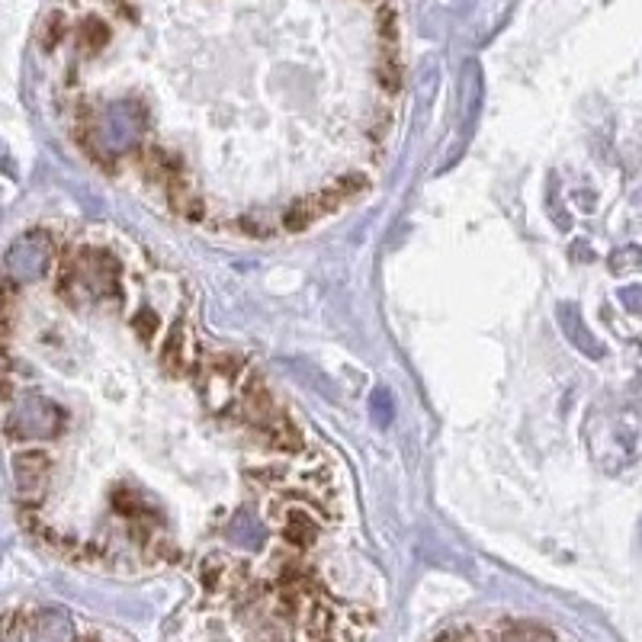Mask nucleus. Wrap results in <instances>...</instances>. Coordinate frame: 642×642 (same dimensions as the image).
Segmentation results:
<instances>
[{
    "label": "nucleus",
    "instance_id": "nucleus-8",
    "mask_svg": "<svg viewBox=\"0 0 642 642\" xmlns=\"http://www.w3.org/2000/svg\"><path fill=\"white\" fill-rule=\"evenodd\" d=\"M562 325H565V331L572 334V341H575V347H582L585 354H591V357H601L604 350H601V344L591 338V334L582 328V321H578V315H575V309L569 305V309H562Z\"/></svg>",
    "mask_w": 642,
    "mask_h": 642
},
{
    "label": "nucleus",
    "instance_id": "nucleus-7",
    "mask_svg": "<svg viewBox=\"0 0 642 642\" xmlns=\"http://www.w3.org/2000/svg\"><path fill=\"white\" fill-rule=\"evenodd\" d=\"M315 222H321V216H318L315 203L309 200V193H305L302 200L289 203V206L280 212V225H283V232H289V235L309 232V228H312Z\"/></svg>",
    "mask_w": 642,
    "mask_h": 642
},
{
    "label": "nucleus",
    "instance_id": "nucleus-11",
    "mask_svg": "<svg viewBox=\"0 0 642 642\" xmlns=\"http://www.w3.org/2000/svg\"><path fill=\"white\" fill-rule=\"evenodd\" d=\"M0 642H23V617L20 614L0 617Z\"/></svg>",
    "mask_w": 642,
    "mask_h": 642
},
{
    "label": "nucleus",
    "instance_id": "nucleus-10",
    "mask_svg": "<svg viewBox=\"0 0 642 642\" xmlns=\"http://www.w3.org/2000/svg\"><path fill=\"white\" fill-rule=\"evenodd\" d=\"M232 228H235V232H241L244 238H254V241L273 238V225L267 219H261V216H241V219L232 222Z\"/></svg>",
    "mask_w": 642,
    "mask_h": 642
},
{
    "label": "nucleus",
    "instance_id": "nucleus-9",
    "mask_svg": "<svg viewBox=\"0 0 642 642\" xmlns=\"http://www.w3.org/2000/svg\"><path fill=\"white\" fill-rule=\"evenodd\" d=\"M132 331H135V338H139V341L158 344V338L164 334V321L155 312H151V309H142V312L132 315Z\"/></svg>",
    "mask_w": 642,
    "mask_h": 642
},
{
    "label": "nucleus",
    "instance_id": "nucleus-1",
    "mask_svg": "<svg viewBox=\"0 0 642 642\" xmlns=\"http://www.w3.org/2000/svg\"><path fill=\"white\" fill-rule=\"evenodd\" d=\"M158 360L171 376L180 379H196L203 373V360H200V344H196L193 331L177 321L174 328H167L158 341Z\"/></svg>",
    "mask_w": 642,
    "mask_h": 642
},
{
    "label": "nucleus",
    "instance_id": "nucleus-5",
    "mask_svg": "<svg viewBox=\"0 0 642 642\" xmlns=\"http://www.w3.org/2000/svg\"><path fill=\"white\" fill-rule=\"evenodd\" d=\"M164 196H167V209H171L177 219H183V222H206L209 219V206H206L203 196L190 187V180H180V183H174V187H167Z\"/></svg>",
    "mask_w": 642,
    "mask_h": 642
},
{
    "label": "nucleus",
    "instance_id": "nucleus-4",
    "mask_svg": "<svg viewBox=\"0 0 642 642\" xmlns=\"http://www.w3.org/2000/svg\"><path fill=\"white\" fill-rule=\"evenodd\" d=\"M58 424H61V415L55 405H49L45 399H23L10 411L7 434L17 440H42L58 434Z\"/></svg>",
    "mask_w": 642,
    "mask_h": 642
},
{
    "label": "nucleus",
    "instance_id": "nucleus-6",
    "mask_svg": "<svg viewBox=\"0 0 642 642\" xmlns=\"http://www.w3.org/2000/svg\"><path fill=\"white\" fill-rule=\"evenodd\" d=\"M328 187L338 193V200L347 206V203H357L363 200L366 193L373 190V177L363 171V167H350V171H344L334 183H328Z\"/></svg>",
    "mask_w": 642,
    "mask_h": 642
},
{
    "label": "nucleus",
    "instance_id": "nucleus-2",
    "mask_svg": "<svg viewBox=\"0 0 642 642\" xmlns=\"http://www.w3.org/2000/svg\"><path fill=\"white\" fill-rule=\"evenodd\" d=\"M52 482V456L45 450H20L13 456V485L26 508H36Z\"/></svg>",
    "mask_w": 642,
    "mask_h": 642
},
{
    "label": "nucleus",
    "instance_id": "nucleus-3",
    "mask_svg": "<svg viewBox=\"0 0 642 642\" xmlns=\"http://www.w3.org/2000/svg\"><path fill=\"white\" fill-rule=\"evenodd\" d=\"M52 254H55V244L49 235H23L17 244L10 248L7 254V270H10V280L13 283H26V280H36L42 277L45 270L52 264Z\"/></svg>",
    "mask_w": 642,
    "mask_h": 642
},
{
    "label": "nucleus",
    "instance_id": "nucleus-12",
    "mask_svg": "<svg viewBox=\"0 0 642 642\" xmlns=\"http://www.w3.org/2000/svg\"><path fill=\"white\" fill-rule=\"evenodd\" d=\"M81 642H103V639H100V636H94V633H84V636H81Z\"/></svg>",
    "mask_w": 642,
    "mask_h": 642
}]
</instances>
